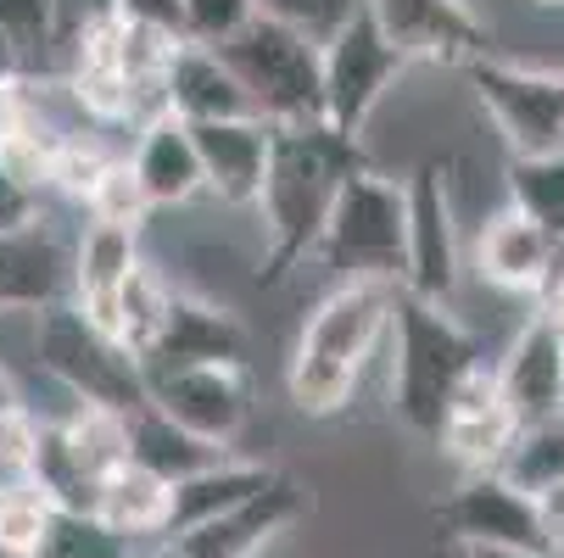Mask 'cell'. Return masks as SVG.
Segmentation results:
<instances>
[{
    "label": "cell",
    "instance_id": "6da1fadb",
    "mask_svg": "<svg viewBox=\"0 0 564 558\" xmlns=\"http://www.w3.org/2000/svg\"><path fill=\"white\" fill-rule=\"evenodd\" d=\"M369 168V156L352 134H336L330 123H291L269 140V174L258 190V212L269 223V252L258 269V285H280L296 263L313 258L318 229L330 218V201L347 174Z\"/></svg>",
    "mask_w": 564,
    "mask_h": 558
},
{
    "label": "cell",
    "instance_id": "7a4b0ae2",
    "mask_svg": "<svg viewBox=\"0 0 564 558\" xmlns=\"http://www.w3.org/2000/svg\"><path fill=\"white\" fill-rule=\"evenodd\" d=\"M391 302H397L391 280H336L330 296H318L285 369V391L296 414L330 419L352 403L369 358L380 352L391 330Z\"/></svg>",
    "mask_w": 564,
    "mask_h": 558
},
{
    "label": "cell",
    "instance_id": "3957f363",
    "mask_svg": "<svg viewBox=\"0 0 564 558\" xmlns=\"http://www.w3.org/2000/svg\"><path fill=\"white\" fill-rule=\"evenodd\" d=\"M391 408L397 419L420 430V436H436L442 414H447V396L458 391V380L487 363L480 358V336L464 330L458 318L442 307V302H420L397 285V302H391Z\"/></svg>",
    "mask_w": 564,
    "mask_h": 558
},
{
    "label": "cell",
    "instance_id": "277c9868",
    "mask_svg": "<svg viewBox=\"0 0 564 558\" xmlns=\"http://www.w3.org/2000/svg\"><path fill=\"white\" fill-rule=\"evenodd\" d=\"M34 363L73 396V403H96L112 414L145 408V369L140 358L101 330L90 313L73 302H51L34 313Z\"/></svg>",
    "mask_w": 564,
    "mask_h": 558
},
{
    "label": "cell",
    "instance_id": "5b68a950",
    "mask_svg": "<svg viewBox=\"0 0 564 558\" xmlns=\"http://www.w3.org/2000/svg\"><path fill=\"white\" fill-rule=\"evenodd\" d=\"M218 56L235 73V85L247 90L252 118H263L269 129L325 123V78H318V45L307 34L258 12L218 45Z\"/></svg>",
    "mask_w": 564,
    "mask_h": 558
},
{
    "label": "cell",
    "instance_id": "8992f818",
    "mask_svg": "<svg viewBox=\"0 0 564 558\" xmlns=\"http://www.w3.org/2000/svg\"><path fill=\"white\" fill-rule=\"evenodd\" d=\"M318 269H330L336 280H402V185L358 168L341 179L330 218L318 229L313 247Z\"/></svg>",
    "mask_w": 564,
    "mask_h": 558
},
{
    "label": "cell",
    "instance_id": "52a82bcc",
    "mask_svg": "<svg viewBox=\"0 0 564 558\" xmlns=\"http://www.w3.org/2000/svg\"><path fill=\"white\" fill-rule=\"evenodd\" d=\"M420 302H453L458 291V223H453V190L447 168L425 163L402 179V280Z\"/></svg>",
    "mask_w": 564,
    "mask_h": 558
},
{
    "label": "cell",
    "instance_id": "ba28073f",
    "mask_svg": "<svg viewBox=\"0 0 564 558\" xmlns=\"http://www.w3.org/2000/svg\"><path fill=\"white\" fill-rule=\"evenodd\" d=\"M464 73H469L480 107H487V118L498 123V134L509 140L514 156L564 151V90H558V73L514 67L503 56H475Z\"/></svg>",
    "mask_w": 564,
    "mask_h": 558
},
{
    "label": "cell",
    "instance_id": "9c48e42d",
    "mask_svg": "<svg viewBox=\"0 0 564 558\" xmlns=\"http://www.w3.org/2000/svg\"><path fill=\"white\" fill-rule=\"evenodd\" d=\"M409 67L386 34L375 29L369 12H358L347 29H336L325 45H318V78H325V123L336 134H364L369 112L380 107V96L397 85V73Z\"/></svg>",
    "mask_w": 564,
    "mask_h": 558
},
{
    "label": "cell",
    "instance_id": "30bf717a",
    "mask_svg": "<svg viewBox=\"0 0 564 558\" xmlns=\"http://www.w3.org/2000/svg\"><path fill=\"white\" fill-rule=\"evenodd\" d=\"M145 403L169 414L202 441L235 447V436L252 419V380L247 363H196V369H169L145 380Z\"/></svg>",
    "mask_w": 564,
    "mask_h": 558
},
{
    "label": "cell",
    "instance_id": "8fae6325",
    "mask_svg": "<svg viewBox=\"0 0 564 558\" xmlns=\"http://www.w3.org/2000/svg\"><path fill=\"white\" fill-rule=\"evenodd\" d=\"M364 12L402 62L469 67L475 56H492V34L469 0H364Z\"/></svg>",
    "mask_w": 564,
    "mask_h": 558
},
{
    "label": "cell",
    "instance_id": "7c38bea8",
    "mask_svg": "<svg viewBox=\"0 0 564 558\" xmlns=\"http://www.w3.org/2000/svg\"><path fill=\"white\" fill-rule=\"evenodd\" d=\"M307 508V492L291 481V474L274 469V481L252 497H240L235 508L169 536V552L174 558H258L274 536H285Z\"/></svg>",
    "mask_w": 564,
    "mask_h": 558
},
{
    "label": "cell",
    "instance_id": "4fadbf2b",
    "mask_svg": "<svg viewBox=\"0 0 564 558\" xmlns=\"http://www.w3.org/2000/svg\"><path fill=\"white\" fill-rule=\"evenodd\" d=\"M442 525L464 547H509V552H547V525L542 503L514 492L503 474L480 469L464 474V486L442 503Z\"/></svg>",
    "mask_w": 564,
    "mask_h": 558
},
{
    "label": "cell",
    "instance_id": "5bb4252c",
    "mask_svg": "<svg viewBox=\"0 0 564 558\" xmlns=\"http://www.w3.org/2000/svg\"><path fill=\"white\" fill-rule=\"evenodd\" d=\"M492 374H498V396L514 414V425L564 419V330L547 307L520 325V336L509 341Z\"/></svg>",
    "mask_w": 564,
    "mask_h": 558
},
{
    "label": "cell",
    "instance_id": "9a60e30c",
    "mask_svg": "<svg viewBox=\"0 0 564 558\" xmlns=\"http://www.w3.org/2000/svg\"><path fill=\"white\" fill-rule=\"evenodd\" d=\"M514 430H520V425H514V414L503 408V396H498L492 363H475V369L458 380V391L447 396V414H442V425H436V441H442V452H447L464 474H480V469H492V463L503 458V447H509Z\"/></svg>",
    "mask_w": 564,
    "mask_h": 558
},
{
    "label": "cell",
    "instance_id": "2e32d148",
    "mask_svg": "<svg viewBox=\"0 0 564 558\" xmlns=\"http://www.w3.org/2000/svg\"><path fill=\"white\" fill-rule=\"evenodd\" d=\"M475 263L498 291H514V296H542L564 274L558 234L531 223L520 207H503V212H492L487 223H480Z\"/></svg>",
    "mask_w": 564,
    "mask_h": 558
},
{
    "label": "cell",
    "instance_id": "e0dca14e",
    "mask_svg": "<svg viewBox=\"0 0 564 558\" xmlns=\"http://www.w3.org/2000/svg\"><path fill=\"white\" fill-rule=\"evenodd\" d=\"M196 363H247V330H240V318L224 313L218 302L174 291V307L163 318V330H156V341L145 347L140 369L151 380V374L196 369Z\"/></svg>",
    "mask_w": 564,
    "mask_h": 558
},
{
    "label": "cell",
    "instance_id": "ac0fdd59",
    "mask_svg": "<svg viewBox=\"0 0 564 558\" xmlns=\"http://www.w3.org/2000/svg\"><path fill=\"white\" fill-rule=\"evenodd\" d=\"M202 190H213L224 207H252L269 174V140L274 129L263 118H224V123H191Z\"/></svg>",
    "mask_w": 564,
    "mask_h": 558
},
{
    "label": "cell",
    "instance_id": "d6986e66",
    "mask_svg": "<svg viewBox=\"0 0 564 558\" xmlns=\"http://www.w3.org/2000/svg\"><path fill=\"white\" fill-rule=\"evenodd\" d=\"M73 291V252L56 241L51 223L0 229V313H40L67 302Z\"/></svg>",
    "mask_w": 564,
    "mask_h": 558
},
{
    "label": "cell",
    "instance_id": "ffe728a7",
    "mask_svg": "<svg viewBox=\"0 0 564 558\" xmlns=\"http://www.w3.org/2000/svg\"><path fill=\"white\" fill-rule=\"evenodd\" d=\"M163 112H174L180 123H224V118H252V101L235 85L218 51L180 40L163 73Z\"/></svg>",
    "mask_w": 564,
    "mask_h": 558
},
{
    "label": "cell",
    "instance_id": "44dd1931",
    "mask_svg": "<svg viewBox=\"0 0 564 558\" xmlns=\"http://www.w3.org/2000/svg\"><path fill=\"white\" fill-rule=\"evenodd\" d=\"M129 174L151 207H185L191 196H202V163H196L191 123H180L174 112L145 118L134 156H129Z\"/></svg>",
    "mask_w": 564,
    "mask_h": 558
},
{
    "label": "cell",
    "instance_id": "7402d4cb",
    "mask_svg": "<svg viewBox=\"0 0 564 558\" xmlns=\"http://www.w3.org/2000/svg\"><path fill=\"white\" fill-rule=\"evenodd\" d=\"M134 263H140V229L90 218L85 234H78V247H73V291H67V302L78 313H90L96 325L107 330L112 296H118V285L129 280Z\"/></svg>",
    "mask_w": 564,
    "mask_h": 558
},
{
    "label": "cell",
    "instance_id": "603a6c76",
    "mask_svg": "<svg viewBox=\"0 0 564 558\" xmlns=\"http://www.w3.org/2000/svg\"><path fill=\"white\" fill-rule=\"evenodd\" d=\"M218 458H229V447L191 436V430H185V425H174L169 414H156L151 403L129 414V463L151 469L156 481L180 486V481H191V474L213 469Z\"/></svg>",
    "mask_w": 564,
    "mask_h": 558
},
{
    "label": "cell",
    "instance_id": "cb8c5ba5",
    "mask_svg": "<svg viewBox=\"0 0 564 558\" xmlns=\"http://www.w3.org/2000/svg\"><path fill=\"white\" fill-rule=\"evenodd\" d=\"M269 481H274V463H258V458H218L213 469L191 474V481H180V486L169 492V536H180V530H191V525H202V519L235 508L240 497L263 492Z\"/></svg>",
    "mask_w": 564,
    "mask_h": 558
},
{
    "label": "cell",
    "instance_id": "d4e9b609",
    "mask_svg": "<svg viewBox=\"0 0 564 558\" xmlns=\"http://www.w3.org/2000/svg\"><path fill=\"white\" fill-rule=\"evenodd\" d=\"M169 492H174V486L156 481L151 469L123 463L118 474H107L96 514H101L118 536H129V541H140V536H169Z\"/></svg>",
    "mask_w": 564,
    "mask_h": 558
},
{
    "label": "cell",
    "instance_id": "484cf974",
    "mask_svg": "<svg viewBox=\"0 0 564 558\" xmlns=\"http://www.w3.org/2000/svg\"><path fill=\"white\" fill-rule=\"evenodd\" d=\"M492 474L525 497H547L564 486V419H542V425H520L503 447V458L492 463Z\"/></svg>",
    "mask_w": 564,
    "mask_h": 558
},
{
    "label": "cell",
    "instance_id": "4316f807",
    "mask_svg": "<svg viewBox=\"0 0 564 558\" xmlns=\"http://www.w3.org/2000/svg\"><path fill=\"white\" fill-rule=\"evenodd\" d=\"M169 307H174V285L163 280V269H151V263L140 258V263L129 269V280L118 285V296H112L107 330H112L134 358H145V347L156 341V330H163Z\"/></svg>",
    "mask_w": 564,
    "mask_h": 558
},
{
    "label": "cell",
    "instance_id": "83f0119b",
    "mask_svg": "<svg viewBox=\"0 0 564 558\" xmlns=\"http://www.w3.org/2000/svg\"><path fill=\"white\" fill-rule=\"evenodd\" d=\"M509 207H520L542 229H564V151L514 156L509 163Z\"/></svg>",
    "mask_w": 564,
    "mask_h": 558
},
{
    "label": "cell",
    "instance_id": "f1b7e54d",
    "mask_svg": "<svg viewBox=\"0 0 564 558\" xmlns=\"http://www.w3.org/2000/svg\"><path fill=\"white\" fill-rule=\"evenodd\" d=\"M29 558H134V541L118 536L101 514H67L56 508L40 547Z\"/></svg>",
    "mask_w": 564,
    "mask_h": 558
},
{
    "label": "cell",
    "instance_id": "f546056e",
    "mask_svg": "<svg viewBox=\"0 0 564 558\" xmlns=\"http://www.w3.org/2000/svg\"><path fill=\"white\" fill-rule=\"evenodd\" d=\"M51 497L34 481H7L0 486V558H29L51 525Z\"/></svg>",
    "mask_w": 564,
    "mask_h": 558
},
{
    "label": "cell",
    "instance_id": "4dcf8cb0",
    "mask_svg": "<svg viewBox=\"0 0 564 558\" xmlns=\"http://www.w3.org/2000/svg\"><path fill=\"white\" fill-rule=\"evenodd\" d=\"M112 163H118V156H112L101 140L67 134V140L51 151V174H45V185H56V190H62V196H73V201H90V196H96V185L112 174Z\"/></svg>",
    "mask_w": 564,
    "mask_h": 558
},
{
    "label": "cell",
    "instance_id": "1f68e13d",
    "mask_svg": "<svg viewBox=\"0 0 564 558\" xmlns=\"http://www.w3.org/2000/svg\"><path fill=\"white\" fill-rule=\"evenodd\" d=\"M0 34L29 67H40L56 51V0H0Z\"/></svg>",
    "mask_w": 564,
    "mask_h": 558
},
{
    "label": "cell",
    "instance_id": "d6a6232c",
    "mask_svg": "<svg viewBox=\"0 0 564 558\" xmlns=\"http://www.w3.org/2000/svg\"><path fill=\"white\" fill-rule=\"evenodd\" d=\"M180 40L218 51L229 34H240L258 18V0H180Z\"/></svg>",
    "mask_w": 564,
    "mask_h": 558
},
{
    "label": "cell",
    "instance_id": "836d02e7",
    "mask_svg": "<svg viewBox=\"0 0 564 558\" xmlns=\"http://www.w3.org/2000/svg\"><path fill=\"white\" fill-rule=\"evenodd\" d=\"M258 12L307 34L313 45H325L336 29H347L358 12H364V0H258Z\"/></svg>",
    "mask_w": 564,
    "mask_h": 558
},
{
    "label": "cell",
    "instance_id": "e575fe53",
    "mask_svg": "<svg viewBox=\"0 0 564 558\" xmlns=\"http://www.w3.org/2000/svg\"><path fill=\"white\" fill-rule=\"evenodd\" d=\"M85 207H90V218H101V223H129V229L145 223L151 201L140 196V185H134V174H129V156H118L112 174L96 185V196H90Z\"/></svg>",
    "mask_w": 564,
    "mask_h": 558
},
{
    "label": "cell",
    "instance_id": "d590c367",
    "mask_svg": "<svg viewBox=\"0 0 564 558\" xmlns=\"http://www.w3.org/2000/svg\"><path fill=\"white\" fill-rule=\"evenodd\" d=\"M34 452H40V419H34V408L0 414V486H7V481H29Z\"/></svg>",
    "mask_w": 564,
    "mask_h": 558
},
{
    "label": "cell",
    "instance_id": "8d00e7d4",
    "mask_svg": "<svg viewBox=\"0 0 564 558\" xmlns=\"http://www.w3.org/2000/svg\"><path fill=\"white\" fill-rule=\"evenodd\" d=\"M180 0H118V23L129 29H151L163 40H180Z\"/></svg>",
    "mask_w": 564,
    "mask_h": 558
},
{
    "label": "cell",
    "instance_id": "74e56055",
    "mask_svg": "<svg viewBox=\"0 0 564 558\" xmlns=\"http://www.w3.org/2000/svg\"><path fill=\"white\" fill-rule=\"evenodd\" d=\"M118 18V0H56V45L78 40L96 23H112Z\"/></svg>",
    "mask_w": 564,
    "mask_h": 558
},
{
    "label": "cell",
    "instance_id": "f35d334b",
    "mask_svg": "<svg viewBox=\"0 0 564 558\" xmlns=\"http://www.w3.org/2000/svg\"><path fill=\"white\" fill-rule=\"evenodd\" d=\"M23 223H40V190L0 168V229H23Z\"/></svg>",
    "mask_w": 564,
    "mask_h": 558
},
{
    "label": "cell",
    "instance_id": "ab89813d",
    "mask_svg": "<svg viewBox=\"0 0 564 558\" xmlns=\"http://www.w3.org/2000/svg\"><path fill=\"white\" fill-rule=\"evenodd\" d=\"M18 408H29V403H23V385L12 380L7 363H0V414H18Z\"/></svg>",
    "mask_w": 564,
    "mask_h": 558
},
{
    "label": "cell",
    "instance_id": "60d3db41",
    "mask_svg": "<svg viewBox=\"0 0 564 558\" xmlns=\"http://www.w3.org/2000/svg\"><path fill=\"white\" fill-rule=\"evenodd\" d=\"M23 73H29V62L12 51V40H7V34H0V85H12V78H23Z\"/></svg>",
    "mask_w": 564,
    "mask_h": 558
},
{
    "label": "cell",
    "instance_id": "b9f144b4",
    "mask_svg": "<svg viewBox=\"0 0 564 558\" xmlns=\"http://www.w3.org/2000/svg\"><path fill=\"white\" fill-rule=\"evenodd\" d=\"M469 558H553V552H509V547H469Z\"/></svg>",
    "mask_w": 564,
    "mask_h": 558
},
{
    "label": "cell",
    "instance_id": "7bdbcfd3",
    "mask_svg": "<svg viewBox=\"0 0 564 558\" xmlns=\"http://www.w3.org/2000/svg\"><path fill=\"white\" fill-rule=\"evenodd\" d=\"M134 558H174V552H169V547H163V552H134Z\"/></svg>",
    "mask_w": 564,
    "mask_h": 558
},
{
    "label": "cell",
    "instance_id": "ee69618b",
    "mask_svg": "<svg viewBox=\"0 0 564 558\" xmlns=\"http://www.w3.org/2000/svg\"><path fill=\"white\" fill-rule=\"evenodd\" d=\"M536 7H564V0H536Z\"/></svg>",
    "mask_w": 564,
    "mask_h": 558
},
{
    "label": "cell",
    "instance_id": "f6af8a7d",
    "mask_svg": "<svg viewBox=\"0 0 564 558\" xmlns=\"http://www.w3.org/2000/svg\"><path fill=\"white\" fill-rule=\"evenodd\" d=\"M558 252H564V229H558Z\"/></svg>",
    "mask_w": 564,
    "mask_h": 558
},
{
    "label": "cell",
    "instance_id": "bcb514c9",
    "mask_svg": "<svg viewBox=\"0 0 564 558\" xmlns=\"http://www.w3.org/2000/svg\"><path fill=\"white\" fill-rule=\"evenodd\" d=\"M558 90H564V73H558Z\"/></svg>",
    "mask_w": 564,
    "mask_h": 558
}]
</instances>
